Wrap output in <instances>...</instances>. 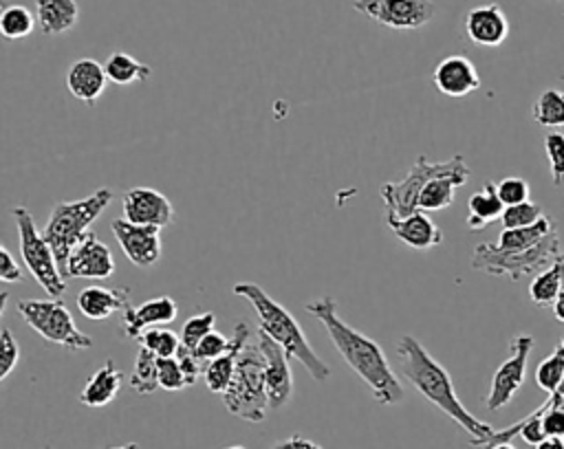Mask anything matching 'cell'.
I'll return each mask as SVG.
<instances>
[{"label": "cell", "instance_id": "1", "mask_svg": "<svg viewBox=\"0 0 564 449\" xmlns=\"http://www.w3.org/2000/svg\"><path fill=\"white\" fill-rule=\"evenodd\" d=\"M306 313L313 315L326 328L335 350L341 354L346 365L370 387L372 398L379 405H399L405 396L401 381L392 372L381 346L364 335L361 330L348 326L337 315V299L322 295L304 304Z\"/></svg>", "mask_w": 564, "mask_h": 449}, {"label": "cell", "instance_id": "52", "mask_svg": "<svg viewBox=\"0 0 564 449\" xmlns=\"http://www.w3.org/2000/svg\"><path fill=\"white\" fill-rule=\"evenodd\" d=\"M562 13H564V9H562Z\"/></svg>", "mask_w": 564, "mask_h": 449}, {"label": "cell", "instance_id": "19", "mask_svg": "<svg viewBox=\"0 0 564 449\" xmlns=\"http://www.w3.org/2000/svg\"><path fill=\"white\" fill-rule=\"evenodd\" d=\"M386 225L390 227L397 240H401L405 247L416 251H430L443 242V231L427 216V211H421V209L412 211L405 218L386 220Z\"/></svg>", "mask_w": 564, "mask_h": 449}, {"label": "cell", "instance_id": "40", "mask_svg": "<svg viewBox=\"0 0 564 449\" xmlns=\"http://www.w3.org/2000/svg\"><path fill=\"white\" fill-rule=\"evenodd\" d=\"M0 339H2V352H0V381H4L13 368L18 365L20 361V346L18 341L13 339L11 330L9 328H2L0 330Z\"/></svg>", "mask_w": 564, "mask_h": 449}, {"label": "cell", "instance_id": "42", "mask_svg": "<svg viewBox=\"0 0 564 449\" xmlns=\"http://www.w3.org/2000/svg\"><path fill=\"white\" fill-rule=\"evenodd\" d=\"M176 359H178V363H181V368H183V372H185V376H187V381H189V387H192V385L198 381V376H203L205 361L198 359L196 352L189 350V348H185V346L178 348Z\"/></svg>", "mask_w": 564, "mask_h": 449}, {"label": "cell", "instance_id": "43", "mask_svg": "<svg viewBox=\"0 0 564 449\" xmlns=\"http://www.w3.org/2000/svg\"><path fill=\"white\" fill-rule=\"evenodd\" d=\"M22 277H24L22 269L18 266L11 251L7 247H0V280L4 284H11V282H22Z\"/></svg>", "mask_w": 564, "mask_h": 449}, {"label": "cell", "instance_id": "3", "mask_svg": "<svg viewBox=\"0 0 564 449\" xmlns=\"http://www.w3.org/2000/svg\"><path fill=\"white\" fill-rule=\"evenodd\" d=\"M231 293L236 297L247 299V304H251V308L258 315V330H262L273 341H278L289 352L291 359L300 361L311 374V379L322 383L330 376V368L311 348L297 319L280 302H275L269 293H264L262 286H258L256 282H236L231 286Z\"/></svg>", "mask_w": 564, "mask_h": 449}, {"label": "cell", "instance_id": "7", "mask_svg": "<svg viewBox=\"0 0 564 449\" xmlns=\"http://www.w3.org/2000/svg\"><path fill=\"white\" fill-rule=\"evenodd\" d=\"M11 213L15 218V227L20 236V255L24 260V266L35 277V282L46 291L48 297H62L66 291V277L57 266V260L48 240L35 227L33 213L24 205L13 207Z\"/></svg>", "mask_w": 564, "mask_h": 449}, {"label": "cell", "instance_id": "30", "mask_svg": "<svg viewBox=\"0 0 564 449\" xmlns=\"http://www.w3.org/2000/svg\"><path fill=\"white\" fill-rule=\"evenodd\" d=\"M130 387L137 394H154L161 387L159 385V357L143 346L139 348L137 359H134V368L130 374Z\"/></svg>", "mask_w": 564, "mask_h": 449}, {"label": "cell", "instance_id": "41", "mask_svg": "<svg viewBox=\"0 0 564 449\" xmlns=\"http://www.w3.org/2000/svg\"><path fill=\"white\" fill-rule=\"evenodd\" d=\"M229 346H231V339H227V337H225L223 332H218V330H212L207 337L200 339V343L194 348V352H196L198 359H203V361L207 363V361L220 357L223 352H227Z\"/></svg>", "mask_w": 564, "mask_h": 449}, {"label": "cell", "instance_id": "21", "mask_svg": "<svg viewBox=\"0 0 564 449\" xmlns=\"http://www.w3.org/2000/svg\"><path fill=\"white\" fill-rule=\"evenodd\" d=\"M128 306H130V288L86 286L77 295V308L90 321H106L117 310L123 313Z\"/></svg>", "mask_w": 564, "mask_h": 449}, {"label": "cell", "instance_id": "34", "mask_svg": "<svg viewBox=\"0 0 564 449\" xmlns=\"http://www.w3.org/2000/svg\"><path fill=\"white\" fill-rule=\"evenodd\" d=\"M540 218H542V207L538 202L524 200V202L505 207L500 222H502V229H518V227H529Z\"/></svg>", "mask_w": 564, "mask_h": 449}, {"label": "cell", "instance_id": "26", "mask_svg": "<svg viewBox=\"0 0 564 449\" xmlns=\"http://www.w3.org/2000/svg\"><path fill=\"white\" fill-rule=\"evenodd\" d=\"M562 291H564V260L560 255L551 266H546L544 271L533 275V280L529 284V297L535 306L546 308V306L555 304V299L560 297Z\"/></svg>", "mask_w": 564, "mask_h": 449}, {"label": "cell", "instance_id": "47", "mask_svg": "<svg viewBox=\"0 0 564 449\" xmlns=\"http://www.w3.org/2000/svg\"><path fill=\"white\" fill-rule=\"evenodd\" d=\"M487 449H518V447H513L511 440H509V442H494V445H489Z\"/></svg>", "mask_w": 564, "mask_h": 449}, {"label": "cell", "instance_id": "28", "mask_svg": "<svg viewBox=\"0 0 564 449\" xmlns=\"http://www.w3.org/2000/svg\"><path fill=\"white\" fill-rule=\"evenodd\" d=\"M553 231H555V222L551 218L542 216L538 222H533L529 227L502 229L496 244L505 251H522V249H529V247L538 244L540 240H544Z\"/></svg>", "mask_w": 564, "mask_h": 449}, {"label": "cell", "instance_id": "35", "mask_svg": "<svg viewBox=\"0 0 564 449\" xmlns=\"http://www.w3.org/2000/svg\"><path fill=\"white\" fill-rule=\"evenodd\" d=\"M214 324H216V315L212 310L207 313H200V315H194L189 317L183 328H181V346L194 350L203 337H207L212 330H214Z\"/></svg>", "mask_w": 564, "mask_h": 449}, {"label": "cell", "instance_id": "13", "mask_svg": "<svg viewBox=\"0 0 564 449\" xmlns=\"http://www.w3.org/2000/svg\"><path fill=\"white\" fill-rule=\"evenodd\" d=\"M115 240L123 249L126 258L139 266L148 269L154 266L161 258V229L159 227H148V225H137L126 218H117L110 225Z\"/></svg>", "mask_w": 564, "mask_h": 449}, {"label": "cell", "instance_id": "50", "mask_svg": "<svg viewBox=\"0 0 564 449\" xmlns=\"http://www.w3.org/2000/svg\"><path fill=\"white\" fill-rule=\"evenodd\" d=\"M223 449H245L242 445H231V447H223Z\"/></svg>", "mask_w": 564, "mask_h": 449}, {"label": "cell", "instance_id": "8", "mask_svg": "<svg viewBox=\"0 0 564 449\" xmlns=\"http://www.w3.org/2000/svg\"><path fill=\"white\" fill-rule=\"evenodd\" d=\"M15 308L20 317L26 321V326L35 330L44 341L57 343L68 350L93 348V339L75 326L70 310L59 297L18 299Z\"/></svg>", "mask_w": 564, "mask_h": 449}, {"label": "cell", "instance_id": "36", "mask_svg": "<svg viewBox=\"0 0 564 449\" xmlns=\"http://www.w3.org/2000/svg\"><path fill=\"white\" fill-rule=\"evenodd\" d=\"M538 414L542 418V427L546 436L564 438V403L557 392L549 394V398L538 407Z\"/></svg>", "mask_w": 564, "mask_h": 449}, {"label": "cell", "instance_id": "31", "mask_svg": "<svg viewBox=\"0 0 564 449\" xmlns=\"http://www.w3.org/2000/svg\"><path fill=\"white\" fill-rule=\"evenodd\" d=\"M564 381V337L555 343L553 352L535 368V383L546 394H553Z\"/></svg>", "mask_w": 564, "mask_h": 449}, {"label": "cell", "instance_id": "11", "mask_svg": "<svg viewBox=\"0 0 564 449\" xmlns=\"http://www.w3.org/2000/svg\"><path fill=\"white\" fill-rule=\"evenodd\" d=\"M352 9L394 31L421 29L436 15L432 0H355Z\"/></svg>", "mask_w": 564, "mask_h": 449}, {"label": "cell", "instance_id": "16", "mask_svg": "<svg viewBox=\"0 0 564 449\" xmlns=\"http://www.w3.org/2000/svg\"><path fill=\"white\" fill-rule=\"evenodd\" d=\"M178 315V306L170 295H161V297H152L148 302H143L141 306H128L121 313V330L128 339H139L141 332L156 328V326H165L170 321H174Z\"/></svg>", "mask_w": 564, "mask_h": 449}, {"label": "cell", "instance_id": "33", "mask_svg": "<svg viewBox=\"0 0 564 449\" xmlns=\"http://www.w3.org/2000/svg\"><path fill=\"white\" fill-rule=\"evenodd\" d=\"M137 341L143 348H148L150 352H154L156 357H176V352L181 348V337H176V332L161 328V326L141 332V337Z\"/></svg>", "mask_w": 564, "mask_h": 449}, {"label": "cell", "instance_id": "17", "mask_svg": "<svg viewBox=\"0 0 564 449\" xmlns=\"http://www.w3.org/2000/svg\"><path fill=\"white\" fill-rule=\"evenodd\" d=\"M465 33L478 46H500L509 35V20L500 4L489 2L467 11Z\"/></svg>", "mask_w": 564, "mask_h": 449}, {"label": "cell", "instance_id": "44", "mask_svg": "<svg viewBox=\"0 0 564 449\" xmlns=\"http://www.w3.org/2000/svg\"><path fill=\"white\" fill-rule=\"evenodd\" d=\"M271 449H322V445H317V442H313V440H308L300 434H293L284 440H278Z\"/></svg>", "mask_w": 564, "mask_h": 449}, {"label": "cell", "instance_id": "24", "mask_svg": "<svg viewBox=\"0 0 564 449\" xmlns=\"http://www.w3.org/2000/svg\"><path fill=\"white\" fill-rule=\"evenodd\" d=\"M35 18L44 35H62L79 20L77 0H35Z\"/></svg>", "mask_w": 564, "mask_h": 449}, {"label": "cell", "instance_id": "4", "mask_svg": "<svg viewBox=\"0 0 564 449\" xmlns=\"http://www.w3.org/2000/svg\"><path fill=\"white\" fill-rule=\"evenodd\" d=\"M110 200H112V189L99 187L86 198L64 200L51 209L48 220L42 227V233L55 253L62 275L66 273V264L73 249L84 240V236L88 233V227L101 216V211L110 205Z\"/></svg>", "mask_w": 564, "mask_h": 449}, {"label": "cell", "instance_id": "6", "mask_svg": "<svg viewBox=\"0 0 564 449\" xmlns=\"http://www.w3.org/2000/svg\"><path fill=\"white\" fill-rule=\"evenodd\" d=\"M562 255V244L557 231L549 233L538 244L522 249V251H505L494 242H480L476 244L471 253V269L496 275V277H509L513 282L538 275L546 266H551Z\"/></svg>", "mask_w": 564, "mask_h": 449}, {"label": "cell", "instance_id": "29", "mask_svg": "<svg viewBox=\"0 0 564 449\" xmlns=\"http://www.w3.org/2000/svg\"><path fill=\"white\" fill-rule=\"evenodd\" d=\"M531 117L542 128H564V90H542L531 106Z\"/></svg>", "mask_w": 564, "mask_h": 449}, {"label": "cell", "instance_id": "23", "mask_svg": "<svg viewBox=\"0 0 564 449\" xmlns=\"http://www.w3.org/2000/svg\"><path fill=\"white\" fill-rule=\"evenodd\" d=\"M121 387V372L112 359H108L82 387L79 403L86 407H106L115 401Z\"/></svg>", "mask_w": 564, "mask_h": 449}, {"label": "cell", "instance_id": "20", "mask_svg": "<svg viewBox=\"0 0 564 449\" xmlns=\"http://www.w3.org/2000/svg\"><path fill=\"white\" fill-rule=\"evenodd\" d=\"M108 81L110 79L106 75L104 64H99L97 59H90V57H82V59L73 62L66 73L68 92L88 106H95V101L104 95Z\"/></svg>", "mask_w": 564, "mask_h": 449}, {"label": "cell", "instance_id": "10", "mask_svg": "<svg viewBox=\"0 0 564 449\" xmlns=\"http://www.w3.org/2000/svg\"><path fill=\"white\" fill-rule=\"evenodd\" d=\"M531 350H533V337L527 332H520L509 341V357L496 368L489 392L485 396V407L489 412H498L513 401V396L524 383Z\"/></svg>", "mask_w": 564, "mask_h": 449}, {"label": "cell", "instance_id": "49", "mask_svg": "<svg viewBox=\"0 0 564 449\" xmlns=\"http://www.w3.org/2000/svg\"><path fill=\"white\" fill-rule=\"evenodd\" d=\"M555 392L560 394V398H562V403H564V381H562V385H560Z\"/></svg>", "mask_w": 564, "mask_h": 449}, {"label": "cell", "instance_id": "39", "mask_svg": "<svg viewBox=\"0 0 564 449\" xmlns=\"http://www.w3.org/2000/svg\"><path fill=\"white\" fill-rule=\"evenodd\" d=\"M496 189H498V196H500V200L505 202V207L524 202V200H529V196H531L529 183H527L524 178H520V176H507V178L498 180V183H496Z\"/></svg>", "mask_w": 564, "mask_h": 449}, {"label": "cell", "instance_id": "2", "mask_svg": "<svg viewBox=\"0 0 564 449\" xmlns=\"http://www.w3.org/2000/svg\"><path fill=\"white\" fill-rule=\"evenodd\" d=\"M397 357L401 374L410 381V385L445 416H449L460 429H465L474 447H485L489 442L496 429L489 423L476 418L460 403L449 372L423 348L416 337L403 335L397 341Z\"/></svg>", "mask_w": 564, "mask_h": 449}, {"label": "cell", "instance_id": "9", "mask_svg": "<svg viewBox=\"0 0 564 449\" xmlns=\"http://www.w3.org/2000/svg\"><path fill=\"white\" fill-rule=\"evenodd\" d=\"M454 165V156L447 161H436L430 163L425 154H421L412 169L405 174V178L394 180V183H383L379 187V196L383 200L386 207V220H397V218H405L412 211L419 209V196L421 189L425 187V183L443 172H447Z\"/></svg>", "mask_w": 564, "mask_h": 449}, {"label": "cell", "instance_id": "48", "mask_svg": "<svg viewBox=\"0 0 564 449\" xmlns=\"http://www.w3.org/2000/svg\"><path fill=\"white\" fill-rule=\"evenodd\" d=\"M108 449H139L137 442H126V445H119V447H108Z\"/></svg>", "mask_w": 564, "mask_h": 449}, {"label": "cell", "instance_id": "51", "mask_svg": "<svg viewBox=\"0 0 564 449\" xmlns=\"http://www.w3.org/2000/svg\"><path fill=\"white\" fill-rule=\"evenodd\" d=\"M562 260H564V251H562Z\"/></svg>", "mask_w": 564, "mask_h": 449}, {"label": "cell", "instance_id": "38", "mask_svg": "<svg viewBox=\"0 0 564 449\" xmlns=\"http://www.w3.org/2000/svg\"><path fill=\"white\" fill-rule=\"evenodd\" d=\"M159 385L167 392H181L189 387V381L176 357H159Z\"/></svg>", "mask_w": 564, "mask_h": 449}, {"label": "cell", "instance_id": "32", "mask_svg": "<svg viewBox=\"0 0 564 449\" xmlns=\"http://www.w3.org/2000/svg\"><path fill=\"white\" fill-rule=\"evenodd\" d=\"M33 13L22 4H4L0 13V33L4 40H22L35 26Z\"/></svg>", "mask_w": 564, "mask_h": 449}, {"label": "cell", "instance_id": "25", "mask_svg": "<svg viewBox=\"0 0 564 449\" xmlns=\"http://www.w3.org/2000/svg\"><path fill=\"white\" fill-rule=\"evenodd\" d=\"M505 211V202L498 196L494 183H485L478 191H474L467 200V227L482 229L494 220H500Z\"/></svg>", "mask_w": 564, "mask_h": 449}, {"label": "cell", "instance_id": "45", "mask_svg": "<svg viewBox=\"0 0 564 449\" xmlns=\"http://www.w3.org/2000/svg\"><path fill=\"white\" fill-rule=\"evenodd\" d=\"M535 449H564V438L546 436L542 442H538V445H535Z\"/></svg>", "mask_w": 564, "mask_h": 449}, {"label": "cell", "instance_id": "15", "mask_svg": "<svg viewBox=\"0 0 564 449\" xmlns=\"http://www.w3.org/2000/svg\"><path fill=\"white\" fill-rule=\"evenodd\" d=\"M115 273L112 251L97 238V233L88 231L84 240L73 249L64 277H82V280H106Z\"/></svg>", "mask_w": 564, "mask_h": 449}, {"label": "cell", "instance_id": "18", "mask_svg": "<svg viewBox=\"0 0 564 449\" xmlns=\"http://www.w3.org/2000/svg\"><path fill=\"white\" fill-rule=\"evenodd\" d=\"M432 81L445 97H465L480 88V75L465 55L443 57L434 68Z\"/></svg>", "mask_w": 564, "mask_h": 449}, {"label": "cell", "instance_id": "27", "mask_svg": "<svg viewBox=\"0 0 564 449\" xmlns=\"http://www.w3.org/2000/svg\"><path fill=\"white\" fill-rule=\"evenodd\" d=\"M106 75L112 84L117 86H128L134 81H148L152 75V68L139 59H134L132 55L123 53V51H115L106 57L104 62Z\"/></svg>", "mask_w": 564, "mask_h": 449}, {"label": "cell", "instance_id": "22", "mask_svg": "<svg viewBox=\"0 0 564 449\" xmlns=\"http://www.w3.org/2000/svg\"><path fill=\"white\" fill-rule=\"evenodd\" d=\"M251 337V330L245 321H238L236 328H234V335H231V346L227 352H223L220 357L212 359L205 363V370H203V381L207 385L209 392L214 394H223L234 376V370H236V361H238V352L240 348L245 346V341Z\"/></svg>", "mask_w": 564, "mask_h": 449}, {"label": "cell", "instance_id": "12", "mask_svg": "<svg viewBox=\"0 0 564 449\" xmlns=\"http://www.w3.org/2000/svg\"><path fill=\"white\" fill-rule=\"evenodd\" d=\"M256 339L264 352V381H267L269 409H282L293 396V372L289 363L291 357L278 341H273L262 330H258Z\"/></svg>", "mask_w": 564, "mask_h": 449}, {"label": "cell", "instance_id": "46", "mask_svg": "<svg viewBox=\"0 0 564 449\" xmlns=\"http://www.w3.org/2000/svg\"><path fill=\"white\" fill-rule=\"evenodd\" d=\"M553 315H555V319H560L564 324V291L560 293V297L553 304Z\"/></svg>", "mask_w": 564, "mask_h": 449}, {"label": "cell", "instance_id": "5", "mask_svg": "<svg viewBox=\"0 0 564 449\" xmlns=\"http://www.w3.org/2000/svg\"><path fill=\"white\" fill-rule=\"evenodd\" d=\"M223 405L236 418L247 423H262L269 409L267 381H264V352L258 339H247L238 352L234 376L220 394Z\"/></svg>", "mask_w": 564, "mask_h": 449}, {"label": "cell", "instance_id": "14", "mask_svg": "<svg viewBox=\"0 0 564 449\" xmlns=\"http://www.w3.org/2000/svg\"><path fill=\"white\" fill-rule=\"evenodd\" d=\"M123 216L130 222L148 227H167L172 225L176 211L165 194L152 187H130L123 194Z\"/></svg>", "mask_w": 564, "mask_h": 449}, {"label": "cell", "instance_id": "37", "mask_svg": "<svg viewBox=\"0 0 564 449\" xmlns=\"http://www.w3.org/2000/svg\"><path fill=\"white\" fill-rule=\"evenodd\" d=\"M544 152L551 167V178L555 187L564 185V132H546L544 136Z\"/></svg>", "mask_w": 564, "mask_h": 449}]
</instances>
